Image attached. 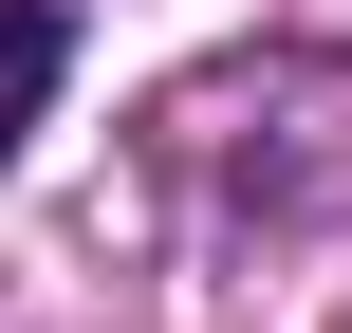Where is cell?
Wrapping results in <instances>:
<instances>
[{
    "mask_svg": "<svg viewBox=\"0 0 352 333\" xmlns=\"http://www.w3.org/2000/svg\"><path fill=\"white\" fill-rule=\"evenodd\" d=\"M56 56H74V19H56V0H0V167H19V130L56 111Z\"/></svg>",
    "mask_w": 352,
    "mask_h": 333,
    "instance_id": "obj_1",
    "label": "cell"
}]
</instances>
